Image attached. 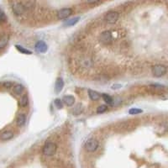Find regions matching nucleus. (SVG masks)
I'll return each instance as SVG.
<instances>
[{
    "mask_svg": "<svg viewBox=\"0 0 168 168\" xmlns=\"http://www.w3.org/2000/svg\"><path fill=\"white\" fill-rule=\"evenodd\" d=\"M10 4H11L12 10L15 15L19 16V15H22L23 14H24L26 9L24 6L22 2H12Z\"/></svg>",
    "mask_w": 168,
    "mask_h": 168,
    "instance_id": "f257e3e1",
    "label": "nucleus"
},
{
    "mask_svg": "<svg viewBox=\"0 0 168 168\" xmlns=\"http://www.w3.org/2000/svg\"><path fill=\"white\" fill-rule=\"evenodd\" d=\"M56 151V145L53 142H47L43 146V154L46 157H52Z\"/></svg>",
    "mask_w": 168,
    "mask_h": 168,
    "instance_id": "f03ea898",
    "label": "nucleus"
},
{
    "mask_svg": "<svg viewBox=\"0 0 168 168\" xmlns=\"http://www.w3.org/2000/svg\"><path fill=\"white\" fill-rule=\"evenodd\" d=\"M167 73V67L163 65H156L152 67V74L154 76L161 77Z\"/></svg>",
    "mask_w": 168,
    "mask_h": 168,
    "instance_id": "7ed1b4c3",
    "label": "nucleus"
},
{
    "mask_svg": "<svg viewBox=\"0 0 168 168\" xmlns=\"http://www.w3.org/2000/svg\"><path fill=\"white\" fill-rule=\"evenodd\" d=\"M99 144L98 140L94 139H90L85 143L84 147H85L86 151H88V152H94L99 148Z\"/></svg>",
    "mask_w": 168,
    "mask_h": 168,
    "instance_id": "20e7f679",
    "label": "nucleus"
},
{
    "mask_svg": "<svg viewBox=\"0 0 168 168\" xmlns=\"http://www.w3.org/2000/svg\"><path fill=\"white\" fill-rule=\"evenodd\" d=\"M99 41L101 43H103L104 45H109L113 41V35L109 30H106L104 31L100 36H99Z\"/></svg>",
    "mask_w": 168,
    "mask_h": 168,
    "instance_id": "39448f33",
    "label": "nucleus"
},
{
    "mask_svg": "<svg viewBox=\"0 0 168 168\" xmlns=\"http://www.w3.org/2000/svg\"><path fill=\"white\" fill-rule=\"evenodd\" d=\"M119 17V13L116 11H109L105 15L104 19L107 23L109 24H115Z\"/></svg>",
    "mask_w": 168,
    "mask_h": 168,
    "instance_id": "423d86ee",
    "label": "nucleus"
},
{
    "mask_svg": "<svg viewBox=\"0 0 168 168\" xmlns=\"http://www.w3.org/2000/svg\"><path fill=\"white\" fill-rule=\"evenodd\" d=\"M72 14V10L71 9H68V8H65V9H61L57 12V18L59 19H66L69 17L70 15Z\"/></svg>",
    "mask_w": 168,
    "mask_h": 168,
    "instance_id": "0eeeda50",
    "label": "nucleus"
},
{
    "mask_svg": "<svg viewBox=\"0 0 168 168\" xmlns=\"http://www.w3.org/2000/svg\"><path fill=\"white\" fill-rule=\"evenodd\" d=\"M35 50L40 53H46L48 50L46 43L43 41H39L35 44Z\"/></svg>",
    "mask_w": 168,
    "mask_h": 168,
    "instance_id": "6e6552de",
    "label": "nucleus"
},
{
    "mask_svg": "<svg viewBox=\"0 0 168 168\" xmlns=\"http://www.w3.org/2000/svg\"><path fill=\"white\" fill-rule=\"evenodd\" d=\"M64 87V81L61 77H58L56 81V84H55V92L56 93H60Z\"/></svg>",
    "mask_w": 168,
    "mask_h": 168,
    "instance_id": "1a4fd4ad",
    "label": "nucleus"
},
{
    "mask_svg": "<svg viewBox=\"0 0 168 168\" xmlns=\"http://www.w3.org/2000/svg\"><path fill=\"white\" fill-rule=\"evenodd\" d=\"M62 101H63V103L66 106L71 107V106H72V105L74 104V103H75V98L73 96H71V95H66V96H64Z\"/></svg>",
    "mask_w": 168,
    "mask_h": 168,
    "instance_id": "9d476101",
    "label": "nucleus"
},
{
    "mask_svg": "<svg viewBox=\"0 0 168 168\" xmlns=\"http://www.w3.org/2000/svg\"><path fill=\"white\" fill-rule=\"evenodd\" d=\"M26 122V116L24 114H19L16 119V124L19 127H22Z\"/></svg>",
    "mask_w": 168,
    "mask_h": 168,
    "instance_id": "9b49d317",
    "label": "nucleus"
},
{
    "mask_svg": "<svg viewBox=\"0 0 168 168\" xmlns=\"http://www.w3.org/2000/svg\"><path fill=\"white\" fill-rule=\"evenodd\" d=\"M14 137V133L10 131V130H7L4 131L0 135V139L2 140H9V139H11Z\"/></svg>",
    "mask_w": 168,
    "mask_h": 168,
    "instance_id": "f8f14e48",
    "label": "nucleus"
},
{
    "mask_svg": "<svg viewBox=\"0 0 168 168\" xmlns=\"http://www.w3.org/2000/svg\"><path fill=\"white\" fill-rule=\"evenodd\" d=\"M88 96H89V98L93 100V101H97V100H99L100 99V97H101V95H100V93H99L98 92H96V91H93V90H88Z\"/></svg>",
    "mask_w": 168,
    "mask_h": 168,
    "instance_id": "ddd939ff",
    "label": "nucleus"
},
{
    "mask_svg": "<svg viewBox=\"0 0 168 168\" xmlns=\"http://www.w3.org/2000/svg\"><path fill=\"white\" fill-rule=\"evenodd\" d=\"M9 42V37L7 35H3L0 37V50L4 49Z\"/></svg>",
    "mask_w": 168,
    "mask_h": 168,
    "instance_id": "4468645a",
    "label": "nucleus"
},
{
    "mask_svg": "<svg viewBox=\"0 0 168 168\" xmlns=\"http://www.w3.org/2000/svg\"><path fill=\"white\" fill-rule=\"evenodd\" d=\"M24 87L22 84H16L14 87V93H15L16 95H21L23 93Z\"/></svg>",
    "mask_w": 168,
    "mask_h": 168,
    "instance_id": "2eb2a0df",
    "label": "nucleus"
},
{
    "mask_svg": "<svg viewBox=\"0 0 168 168\" xmlns=\"http://www.w3.org/2000/svg\"><path fill=\"white\" fill-rule=\"evenodd\" d=\"M28 104H29V98H28V95H27V94H24L23 96H22V98L20 99L19 105L24 108V107H26Z\"/></svg>",
    "mask_w": 168,
    "mask_h": 168,
    "instance_id": "dca6fc26",
    "label": "nucleus"
},
{
    "mask_svg": "<svg viewBox=\"0 0 168 168\" xmlns=\"http://www.w3.org/2000/svg\"><path fill=\"white\" fill-rule=\"evenodd\" d=\"M82 111H83V106L81 104H77L76 105L75 108L73 109L72 113H73L74 115H79V114H81V113H82Z\"/></svg>",
    "mask_w": 168,
    "mask_h": 168,
    "instance_id": "f3484780",
    "label": "nucleus"
},
{
    "mask_svg": "<svg viewBox=\"0 0 168 168\" xmlns=\"http://www.w3.org/2000/svg\"><path fill=\"white\" fill-rule=\"evenodd\" d=\"M79 19H80V17H75L73 18V19H71L66 20V21L64 23V24H65L66 26H72V25H74V24L77 23V22L79 21Z\"/></svg>",
    "mask_w": 168,
    "mask_h": 168,
    "instance_id": "a211bd4d",
    "label": "nucleus"
},
{
    "mask_svg": "<svg viewBox=\"0 0 168 168\" xmlns=\"http://www.w3.org/2000/svg\"><path fill=\"white\" fill-rule=\"evenodd\" d=\"M102 97H103V99H104V100L105 103H106L107 104L110 105V106L114 104V100H113V99L111 98L109 95H108V94H106V93H104V94L102 95Z\"/></svg>",
    "mask_w": 168,
    "mask_h": 168,
    "instance_id": "6ab92c4d",
    "label": "nucleus"
},
{
    "mask_svg": "<svg viewBox=\"0 0 168 168\" xmlns=\"http://www.w3.org/2000/svg\"><path fill=\"white\" fill-rule=\"evenodd\" d=\"M16 48H17V50L19 51H20L21 53H23V54H25V55H31L32 52L29 51V50H27V49H25V48H24L22 46H16Z\"/></svg>",
    "mask_w": 168,
    "mask_h": 168,
    "instance_id": "aec40b11",
    "label": "nucleus"
},
{
    "mask_svg": "<svg viewBox=\"0 0 168 168\" xmlns=\"http://www.w3.org/2000/svg\"><path fill=\"white\" fill-rule=\"evenodd\" d=\"M143 111L141 110V109H135V108H133V109H129V114H131V115H136V114H141Z\"/></svg>",
    "mask_w": 168,
    "mask_h": 168,
    "instance_id": "412c9836",
    "label": "nucleus"
},
{
    "mask_svg": "<svg viewBox=\"0 0 168 168\" xmlns=\"http://www.w3.org/2000/svg\"><path fill=\"white\" fill-rule=\"evenodd\" d=\"M55 105H56V107L59 109H62L63 108V104H62V101L61 100V99H56L55 100Z\"/></svg>",
    "mask_w": 168,
    "mask_h": 168,
    "instance_id": "4be33fe9",
    "label": "nucleus"
},
{
    "mask_svg": "<svg viewBox=\"0 0 168 168\" xmlns=\"http://www.w3.org/2000/svg\"><path fill=\"white\" fill-rule=\"evenodd\" d=\"M107 106L106 105H101V106H99V108L97 109V113L98 114H103V113H104L105 111L107 110Z\"/></svg>",
    "mask_w": 168,
    "mask_h": 168,
    "instance_id": "5701e85b",
    "label": "nucleus"
},
{
    "mask_svg": "<svg viewBox=\"0 0 168 168\" xmlns=\"http://www.w3.org/2000/svg\"><path fill=\"white\" fill-rule=\"evenodd\" d=\"M5 20H6L5 14L0 9V21L2 22V21H5Z\"/></svg>",
    "mask_w": 168,
    "mask_h": 168,
    "instance_id": "b1692460",
    "label": "nucleus"
},
{
    "mask_svg": "<svg viewBox=\"0 0 168 168\" xmlns=\"http://www.w3.org/2000/svg\"><path fill=\"white\" fill-rule=\"evenodd\" d=\"M3 85L6 88H9V87H11L13 86V83H12L11 81H5V82L3 83Z\"/></svg>",
    "mask_w": 168,
    "mask_h": 168,
    "instance_id": "393cba45",
    "label": "nucleus"
},
{
    "mask_svg": "<svg viewBox=\"0 0 168 168\" xmlns=\"http://www.w3.org/2000/svg\"><path fill=\"white\" fill-rule=\"evenodd\" d=\"M122 86L120 84H117V85H113L112 86V89H114V90H115V89H119Z\"/></svg>",
    "mask_w": 168,
    "mask_h": 168,
    "instance_id": "a878e982",
    "label": "nucleus"
}]
</instances>
